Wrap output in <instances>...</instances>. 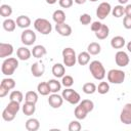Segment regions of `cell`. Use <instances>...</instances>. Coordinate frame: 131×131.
I'll return each instance as SVG.
<instances>
[{"label":"cell","instance_id":"6da1fadb","mask_svg":"<svg viewBox=\"0 0 131 131\" xmlns=\"http://www.w3.org/2000/svg\"><path fill=\"white\" fill-rule=\"evenodd\" d=\"M89 71L92 77L96 80H103L105 77V69L99 60H93L89 64Z\"/></svg>","mask_w":131,"mask_h":131},{"label":"cell","instance_id":"7a4b0ae2","mask_svg":"<svg viewBox=\"0 0 131 131\" xmlns=\"http://www.w3.org/2000/svg\"><path fill=\"white\" fill-rule=\"evenodd\" d=\"M18 67V60L15 57H8L4 59L1 66V72L3 75L11 76Z\"/></svg>","mask_w":131,"mask_h":131},{"label":"cell","instance_id":"3957f363","mask_svg":"<svg viewBox=\"0 0 131 131\" xmlns=\"http://www.w3.org/2000/svg\"><path fill=\"white\" fill-rule=\"evenodd\" d=\"M34 28L37 32H39L42 35H48L52 31V26L49 20L46 18H37L34 21Z\"/></svg>","mask_w":131,"mask_h":131},{"label":"cell","instance_id":"277c9868","mask_svg":"<svg viewBox=\"0 0 131 131\" xmlns=\"http://www.w3.org/2000/svg\"><path fill=\"white\" fill-rule=\"evenodd\" d=\"M62 58H63V64L66 67H74L77 62V56H76V52L73 48L71 47H67L62 50Z\"/></svg>","mask_w":131,"mask_h":131},{"label":"cell","instance_id":"5b68a950","mask_svg":"<svg viewBox=\"0 0 131 131\" xmlns=\"http://www.w3.org/2000/svg\"><path fill=\"white\" fill-rule=\"evenodd\" d=\"M106 76H107V81L113 84H122L125 80V72L118 69L110 70Z\"/></svg>","mask_w":131,"mask_h":131},{"label":"cell","instance_id":"8992f818","mask_svg":"<svg viewBox=\"0 0 131 131\" xmlns=\"http://www.w3.org/2000/svg\"><path fill=\"white\" fill-rule=\"evenodd\" d=\"M61 96L63 97L64 100H67L71 104H78L81 99L80 94L72 88H66L64 90H62Z\"/></svg>","mask_w":131,"mask_h":131},{"label":"cell","instance_id":"52a82bcc","mask_svg":"<svg viewBox=\"0 0 131 131\" xmlns=\"http://www.w3.org/2000/svg\"><path fill=\"white\" fill-rule=\"evenodd\" d=\"M112 12V6L108 2H101L96 9V16L99 19H104Z\"/></svg>","mask_w":131,"mask_h":131},{"label":"cell","instance_id":"ba28073f","mask_svg":"<svg viewBox=\"0 0 131 131\" xmlns=\"http://www.w3.org/2000/svg\"><path fill=\"white\" fill-rule=\"evenodd\" d=\"M36 34L33 32V30H30V29H26L21 35H20V40H21V43L25 44L26 46H30V45H33L36 41Z\"/></svg>","mask_w":131,"mask_h":131},{"label":"cell","instance_id":"9c48e42d","mask_svg":"<svg viewBox=\"0 0 131 131\" xmlns=\"http://www.w3.org/2000/svg\"><path fill=\"white\" fill-rule=\"evenodd\" d=\"M120 121L125 125L131 124V103H126L121 111Z\"/></svg>","mask_w":131,"mask_h":131},{"label":"cell","instance_id":"30bf717a","mask_svg":"<svg viewBox=\"0 0 131 131\" xmlns=\"http://www.w3.org/2000/svg\"><path fill=\"white\" fill-rule=\"evenodd\" d=\"M115 61H116L117 66H119V67H121V68H124V67L128 66L130 59H129L128 54H127L125 51L120 50V51H118V52L116 53V55H115Z\"/></svg>","mask_w":131,"mask_h":131},{"label":"cell","instance_id":"8fae6325","mask_svg":"<svg viewBox=\"0 0 131 131\" xmlns=\"http://www.w3.org/2000/svg\"><path fill=\"white\" fill-rule=\"evenodd\" d=\"M48 103L53 108H58L63 103V97L58 95L57 93H52L48 98Z\"/></svg>","mask_w":131,"mask_h":131},{"label":"cell","instance_id":"7c38bea8","mask_svg":"<svg viewBox=\"0 0 131 131\" xmlns=\"http://www.w3.org/2000/svg\"><path fill=\"white\" fill-rule=\"evenodd\" d=\"M55 31L63 37H69L72 34V28L70 25L62 23V24H56L55 25Z\"/></svg>","mask_w":131,"mask_h":131},{"label":"cell","instance_id":"4fadbf2b","mask_svg":"<svg viewBox=\"0 0 131 131\" xmlns=\"http://www.w3.org/2000/svg\"><path fill=\"white\" fill-rule=\"evenodd\" d=\"M45 72V66L42 63V62H39V61H36L32 64L31 67V73L34 77L36 78H39L41 76H43Z\"/></svg>","mask_w":131,"mask_h":131},{"label":"cell","instance_id":"5bb4252c","mask_svg":"<svg viewBox=\"0 0 131 131\" xmlns=\"http://www.w3.org/2000/svg\"><path fill=\"white\" fill-rule=\"evenodd\" d=\"M13 53V46L9 43H0V57L4 58Z\"/></svg>","mask_w":131,"mask_h":131},{"label":"cell","instance_id":"9a60e30c","mask_svg":"<svg viewBox=\"0 0 131 131\" xmlns=\"http://www.w3.org/2000/svg\"><path fill=\"white\" fill-rule=\"evenodd\" d=\"M88 111H87V108L82 104V103H80L79 102V104L76 106V108H75V112H74V115H75V117L78 119V120H84L86 117H87V115H88Z\"/></svg>","mask_w":131,"mask_h":131},{"label":"cell","instance_id":"2e32d148","mask_svg":"<svg viewBox=\"0 0 131 131\" xmlns=\"http://www.w3.org/2000/svg\"><path fill=\"white\" fill-rule=\"evenodd\" d=\"M125 44H126V41L122 36H115L111 40V46L114 49H121L124 47Z\"/></svg>","mask_w":131,"mask_h":131},{"label":"cell","instance_id":"e0dca14e","mask_svg":"<svg viewBox=\"0 0 131 131\" xmlns=\"http://www.w3.org/2000/svg\"><path fill=\"white\" fill-rule=\"evenodd\" d=\"M16 55L20 60H28L32 55V51H30L29 48H27L25 46H21L17 49Z\"/></svg>","mask_w":131,"mask_h":131},{"label":"cell","instance_id":"ac0fdd59","mask_svg":"<svg viewBox=\"0 0 131 131\" xmlns=\"http://www.w3.org/2000/svg\"><path fill=\"white\" fill-rule=\"evenodd\" d=\"M52 74L55 78H62L66 74V69H64V66L61 64V63H55L53 64L52 67Z\"/></svg>","mask_w":131,"mask_h":131},{"label":"cell","instance_id":"d6986e66","mask_svg":"<svg viewBox=\"0 0 131 131\" xmlns=\"http://www.w3.org/2000/svg\"><path fill=\"white\" fill-rule=\"evenodd\" d=\"M16 25L21 29H27L31 26V18L27 15H19L16 18Z\"/></svg>","mask_w":131,"mask_h":131},{"label":"cell","instance_id":"ffe728a7","mask_svg":"<svg viewBox=\"0 0 131 131\" xmlns=\"http://www.w3.org/2000/svg\"><path fill=\"white\" fill-rule=\"evenodd\" d=\"M46 53H47V50L43 45H36L32 49V54L36 58H41L44 55H46Z\"/></svg>","mask_w":131,"mask_h":131},{"label":"cell","instance_id":"44dd1931","mask_svg":"<svg viewBox=\"0 0 131 131\" xmlns=\"http://www.w3.org/2000/svg\"><path fill=\"white\" fill-rule=\"evenodd\" d=\"M39 128H40V123H39L38 119L31 118V119L27 120V122H26V129L28 131H37Z\"/></svg>","mask_w":131,"mask_h":131},{"label":"cell","instance_id":"7402d4cb","mask_svg":"<svg viewBox=\"0 0 131 131\" xmlns=\"http://www.w3.org/2000/svg\"><path fill=\"white\" fill-rule=\"evenodd\" d=\"M108 34H110V29H108V27H107L106 25H104V24H102V26L100 27V29H99L97 32H95V36H96V38L99 39V40H104L105 38H107Z\"/></svg>","mask_w":131,"mask_h":131},{"label":"cell","instance_id":"603a6c76","mask_svg":"<svg viewBox=\"0 0 131 131\" xmlns=\"http://www.w3.org/2000/svg\"><path fill=\"white\" fill-rule=\"evenodd\" d=\"M52 18H53V20H54L55 24H62L66 20V13H64L63 10L57 9V10H55L53 12Z\"/></svg>","mask_w":131,"mask_h":131},{"label":"cell","instance_id":"cb8c5ba5","mask_svg":"<svg viewBox=\"0 0 131 131\" xmlns=\"http://www.w3.org/2000/svg\"><path fill=\"white\" fill-rule=\"evenodd\" d=\"M90 60V53L88 51H82L81 53H79V55L77 56V61L80 66H85L89 62Z\"/></svg>","mask_w":131,"mask_h":131},{"label":"cell","instance_id":"d4e9b609","mask_svg":"<svg viewBox=\"0 0 131 131\" xmlns=\"http://www.w3.org/2000/svg\"><path fill=\"white\" fill-rule=\"evenodd\" d=\"M2 26H3V29H4L6 32H13V31L15 30V27H16L17 25H16V21H14L13 19H11V18H6V19H4Z\"/></svg>","mask_w":131,"mask_h":131},{"label":"cell","instance_id":"484cf974","mask_svg":"<svg viewBox=\"0 0 131 131\" xmlns=\"http://www.w3.org/2000/svg\"><path fill=\"white\" fill-rule=\"evenodd\" d=\"M87 51L90 53V55H97L100 53L101 47L97 42H91L87 47Z\"/></svg>","mask_w":131,"mask_h":131},{"label":"cell","instance_id":"4316f807","mask_svg":"<svg viewBox=\"0 0 131 131\" xmlns=\"http://www.w3.org/2000/svg\"><path fill=\"white\" fill-rule=\"evenodd\" d=\"M37 90H38V93L41 94V95H43V96H46V95H48L51 92L50 89H49V85H48L47 82H41V83H39L38 86H37Z\"/></svg>","mask_w":131,"mask_h":131},{"label":"cell","instance_id":"83f0119b","mask_svg":"<svg viewBox=\"0 0 131 131\" xmlns=\"http://www.w3.org/2000/svg\"><path fill=\"white\" fill-rule=\"evenodd\" d=\"M47 83H48L49 89H50V91L52 93H57L60 90V88H61V83L59 81H57L56 79H51Z\"/></svg>","mask_w":131,"mask_h":131},{"label":"cell","instance_id":"f1b7e54d","mask_svg":"<svg viewBox=\"0 0 131 131\" xmlns=\"http://www.w3.org/2000/svg\"><path fill=\"white\" fill-rule=\"evenodd\" d=\"M36 103H31V102H25V104L23 105V113L26 116H32L35 111H36Z\"/></svg>","mask_w":131,"mask_h":131},{"label":"cell","instance_id":"f546056e","mask_svg":"<svg viewBox=\"0 0 131 131\" xmlns=\"http://www.w3.org/2000/svg\"><path fill=\"white\" fill-rule=\"evenodd\" d=\"M19 103H20V102H18V101H15V100H10V101H9V103L7 104V106H6L5 108H7V110H8L10 113H12V114L16 115V114L18 113L19 108H20Z\"/></svg>","mask_w":131,"mask_h":131},{"label":"cell","instance_id":"4dcf8cb0","mask_svg":"<svg viewBox=\"0 0 131 131\" xmlns=\"http://www.w3.org/2000/svg\"><path fill=\"white\" fill-rule=\"evenodd\" d=\"M83 92L86 93V94H93L96 90H97V87L94 83H91V82H88V83H85L83 85Z\"/></svg>","mask_w":131,"mask_h":131},{"label":"cell","instance_id":"1f68e13d","mask_svg":"<svg viewBox=\"0 0 131 131\" xmlns=\"http://www.w3.org/2000/svg\"><path fill=\"white\" fill-rule=\"evenodd\" d=\"M11 13H12V8H11L10 5H8V4H2L0 6V14H1V16L8 17V16L11 15Z\"/></svg>","mask_w":131,"mask_h":131},{"label":"cell","instance_id":"d6a6232c","mask_svg":"<svg viewBox=\"0 0 131 131\" xmlns=\"http://www.w3.org/2000/svg\"><path fill=\"white\" fill-rule=\"evenodd\" d=\"M112 14L115 17H122L125 14V7L123 5H117L114 8H112Z\"/></svg>","mask_w":131,"mask_h":131},{"label":"cell","instance_id":"836d02e7","mask_svg":"<svg viewBox=\"0 0 131 131\" xmlns=\"http://www.w3.org/2000/svg\"><path fill=\"white\" fill-rule=\"evenodd\" d=\"M25 100H26V102L36 103L38 101V94L35 91H28L25 95Z\"/></svg>","mask_w":131,"mask_h":131},{"label":"cell","instance_id":"e575fe53","mask_svg":"<svg viewBox=\"0 0 131 131\" xmlns=\"http://www.w3.org/2000/svg\"><path fill=\"white\" fill-rule=\"evenodd\" d=\"M3 87H5L7 90H11L15 87V81L12 78H5L1 81V84Z\"/></svg>","mask_w":131,"mask_h":131},{"label":"cell","instance_id":"d590c367","mask_svg":"<svg viewBox=\"0 0 131 131\" xmlns=\"http://www.w3.org/2000/svg\"><path fill=\"white\" fill-rule=\"evenodd\" d=\"M96 91H98L99 94H106L110 91V85H108V83L107 82H104V81L100 82L98 84V86H97V90Z\"/></svg>","mask_w":131,"mask_h":131},{"label":"cell","instance_id":"8d00e7d4","mask_svg":"<svg viewBox=\"0 0 131 131\" xmlns=\"http://www.w3.org/2000/svg\"><path fill=\"white\" fill-rule=\"evenodd\" d=\"M9 99H10V100H15V101L21 102L23 99H24L23 92H21V91H18V90L12 91V92L10 93V95H9Z\"/></svg>","mask_w":131,"mask_h":131},{"label":"cell","instance_id":"74e56055","mask_svg":"<svg viewBox=\"0 0 131 131\" xmlns=\"http://www.w3.org/2000/svg\"><path fill=\"white\" fill-rule=\"evenodd\" d=\"M61 84H62L66 88H70V87H72L73 84H74V79H73V77L70 76V75H66V76H63L62 79H61Z\"/></svg>","mask_w":131,"mask_h":131},{"label":"cell","instance_id":"f35d334b","mask_svg":"<svg viewBox=\"0 0 131 131\" xmlns=\"http://www.w3.org/2000/svg\"><path fill=\"white\" fill-rule=\"evenodd\" d=\"M2 118H3L4 121H6V122H10V121L14 120L15 115L12 114V113H10L7 108H4L3 112H2Z\"/></svg>","mask_w":131,"mask_h":131},{"label":"cell","instance_id":"ab89813d","mask_svg":"<svg viewBox=\"0 0 131 131\" xmlns=\"http://www.w3.org/2000/svg\"><path fill=\"white\" fill-rule=\"evenodd\" d=\"M79 20H80V23H81L82 25L87 26V25H89V24L91 23L92 19H91V16H90L89 14H87V13H83V14L80 15Z\"/></svg>","mask_w":131,"mask_h":131},{"label":"cell","instance_id":"60d3db41","mask_svg":"<svg viewBox=\"0 0 131 131\" xmlns=\"http://www.w3.org/2000/svg\"><path fill=\"white\" fill-rule=\"evenodd\" d=\"M82 128L79 121H72L69 124V131H80Z\"/></svg>","mask_w":131,"mask_h":131},{"label":"cell","instance_id":"b9f144b4","mask_svg":"<svg viewBox=\"0 0 131 131\" xmlns=\"http://www.w3.org/2000/svg\"><path fill=\"white\" fill-rule=\"evenodd\" d=\"M80 103H82V104L87 108V111H88L89 113L92 112L93 108H94V103H93V101L90 100V99H84V100H82Z\"/></svg>","mask_w":131,"mask_h":131},{"label":"cell","instance_id":"7bdbcfd3","mask_svg":"<svg viewBox=\"0 0 131 131\" xmlns=\"http://www.w3.org/2000/svg\"><path fill=\"white\" fill-rule=\"evenodd\" d=\"M73 0H58L59 6L62 8H70L73 5Z\"/></svg>","mask_w":131,"mask_h":131},{"label":"cell","instance_id":"ee69618b","mask_svg":"<svg viewBox=\"0 0 131 131\" xmlns=\"http://www.w3.org/2000/svg\"><path fill=\"white\" fill-rule=\"evenodd\" d=\"M123 26L127 30L131 29V17L130 16H127V15L124 16V18H123Z\"/></svg>","mask_w":131,"mask_h":131},{"label":"cell","instance_id":"f6af8a7d","mask_svg":"<svg viewBox=\"0 0 131 131\" xmlns=\"http://www.w3.org/2000/svg\"><path fill=\"white\" fill-rule=\"evenodd\" d=\"M101 26H102V24L100 21H93L92 25H91V31H93L95 33V32H97L100 29Z\"/></svg>","mask_w":131,"mask_h":131},{"label":"cell","instance_id":"bcb514c9","mask_svg":"<svg viewBox=\"0 0 131 131\" xmlns=\"http://www.w3.org/2000/svg\"><path fill=\"white\" fill-rule=\"evenodd\" d=\"M8 91H9V90H7L5 87H3L2 85H0V97L6 96V95L8 94Z\"/></svg>","mask_w":131,"mask_h":131},{"label":"cell","instance_id":"7dc6e473","mask_svg":"<svg viewBox=\"0 0 131 131\" xmlns=\"http://www.w3.org/2000/svg\"><path fill=\"white\" fill-rule=\"evenodd\" d=\"M125 15L131 17V4H127V6L125 7Z\"/></svg>","mask_w":131,"mask_h":131},{"label":"cell","instance_id":"c3c4849f","mask_svg":"<svg viewBox=\"0 0 131 131\" xmlns=\"http://www.w3.org/2000/svg\"><path fill=\"white\" fill-rule=\"evenodd\" d=\"M86 1H87V0H74V2H75L76 4H79V5H81V4H84Z\"/></svg>","mask_w":131,"mask_h":131},{"label":"cell","instance_id":"681fc988","mask_svg":"<svg viewBox=\"0 0 131 131\" xmlns=\"http://www.w3.org/2000/svg\"><path fill=\"white\" fill-rule=\"evenodd\" d=\"M118 1H119V3H120L121 5H124V4H127L129 0H118Z\"/></svg>","mask_w":131,"mask_h":131},{"label":"cell","instance_id":"f907efd6","mask_svg":"<svg viewBox=\"0 0 131 131\" xmlns=\"http://www.w3.org/2000/svg\"><path fill=\"white\" fill-rule=\"evenodd\" d=\"M56 1H57V0H46V3H48V4L52 5V4L56 3Z\"/></svg>","mask_w":131,"mask_h":131},{"label":"cell","instance_id":"816d5d0a","mask_svg":"<svg viewBox=\"0 0 131 131\" xmlns=\"http://www.w3.org/2000/svg\"><path fill=\"white\" fill-rule=\"evenodd\" d=\"M127 49H128L129 52H131V41H129V42L127 43Z\"/></svg>","mask_w":131,"mask_h":131},{"label":"cell","instance_id":"f5cc1de1","mask_svg":"<svg viewBox=\"0 0 131 131\" xmlns=\"http://www.w3.org/2000/svg\"><path fill=\"white\" fill-rule=\"evenodd\" d=\"M89 1H91V2H96V1H98V0H89Z\"/></svg>","mask_w":131,"mask_h":131}]
</instances>
